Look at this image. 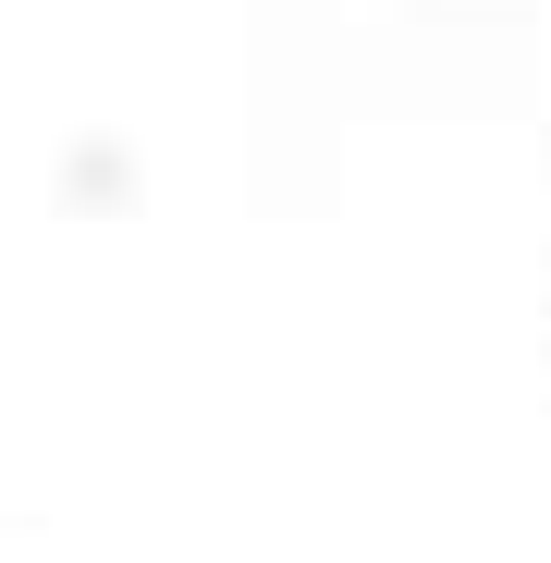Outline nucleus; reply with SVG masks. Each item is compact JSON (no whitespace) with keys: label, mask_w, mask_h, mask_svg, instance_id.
Masks as SVG:
<instances>
[]
</instances>
